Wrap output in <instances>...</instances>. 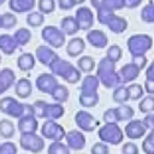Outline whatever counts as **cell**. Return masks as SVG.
<instances>
[{
    "label": "cell",
    "instance_id": "cell-1",
    "mask_svg": "<svg viewBox=\"0 0 154 154\" xmlns=\"http://www.w3.org/2000/svg\"><path fill=\"white\" fill-rule=\"evenodd\" d=\"M152 45V37L148 35H134L129 38V51L134 57H142Z\"/></svg>",
    "mask_w": 154,
    "mask_h": 154
},
{
    "label": "cell",
    "instance_id": "cell-2",
    "mask_svg": "<svg viewBox=\"0 0 154 154\" xmlns=\"http://www.w3.org/2000/svg\"><path fill=\"white\" fill-rule=\"evenodd\" d=\"M28 107V105H20L12 97H4L0 100V109L4 113L10 114L11 117H20L22 111H24Z\"/></svg>",
    "mask_w": 154,
    "mask_h": 154
},
{
    "label": "cell",
    "instance_id": "cell-3",
    "mask_svg": "<svg viewBox=\"0 0 154 154\" xmlns=\"http://www.w3.org/2000/svg\"><path fill=\"white\" fill-rule=\"evenodd\" d=\"M42 37L52 46L60 47L65 42V35L63 31H59L55 26H46L42 30Z\"/></svg>",
    "mask_w": 154,
    "mask_h": 154
},
{
    "label": "cell",
    "instance_id": "cell-4",
    "mask_svg": "<svg viewBox=\"0 0 154 154\" xmlns=\"http://www.w3.org/2000/svg\"><path fill=\"white\" fill-rule=\"evenodd\" d=\"M36 85L37 89L43 91V93H53V90L58 87L57 79L54 78V76L48 75V73H42L38 76L37 81H36Z\"/></svg>",
    "mask_w": 154,
    "mask_h": 154
},
{
    "label": "cell",
    "instance_id": "cell-5",
    "mask_svg": "<svg viewBox=\"0 0 154 154\" xmlns=\"http://www.w3.org/2000/svg\"><path fill=\"white\" fill-rule=\"evenodd\" d=\"M76 20L79 25V29L87 30L93 25V13L88 7H81L76 12Z\"/></svg>",
    "mask_w": 154,
    "mask_h": 154
},
{
    "label": "cell",
    "instance_id": "cell-6",
    "mask_svg": "<svg viewBox=\"0 0 154 154\" xmlns=\"http://www.w3.org/2000/svg\"><path fill=\"white\" fill-rule=\"evenodd\" d=\"M76 122H77V124H78L79 128H82V129H84L87 131L94 130V128L97 124L96 119L91 114H89L87 112H83V111H79L76 114Z\"/></svg>",
    "mask_w": 154,
    "mask_h": 154
},
{
    "label": "cell",
    "instance_id": "cell-7",
    "mask_svg": "<svg viewBox=\"0 0 154 154\" xmlns=\"http://www.w3.org/2000/svg\"><path fill=\"white\" fill-rule=\"evenodd\" d=\"M141 67L138 65L135 64H126L122 71L119 72V82H120V77H124L122 82H128V81H132L135 78H137V75L140 72Z\"/></svg>",
    "mask_w": 154,
    "mask_h": 154
},
{
    "label": "cell",
    "instance_id": "cell-8",
    "mask_svg": "<svg viewBox=\"0 0 154 154\" xmlns=\"http://www.w3.org/2000/svg\"><path fill=\"white\" fill-rule=\"evenodd\" d=\"M84 48H85V45H84L83 40L81 37H75L69 42L66 52L70 57H77L78 54H81L84 51Z\"/></svg>",
    "mask_w": 154,
    "mask_h": 154
},
{
    "label": "cell",
    "instance_id": "cell-9",
    "mask_svg": "<svg viewBox=\"0 0 154 154\" xmlns=\"http://www.w3.org/2000/svg\"><path fill=\"white\" fill-rule=\"evenodd\" d=\"M144 131H146V128L140 120H134L126 126V134L130 138H140L144 134Z\"/></svg>",
    "mask_w": 154,
    "mask_h": 154
},
{
    "label": "cell",
    "instance_id": "cell-10",
    "mask_svg": "<svg viewBox=\"0 0 154 154\" xmlns=\"http://www.w3.org/2000/svg\"><path fill=\"white\" fill-rule=\"evenodd\" d=\"M87 38L93 46H95L97 48H102L107 45V37L102 31L94 30V31H91L87 35Z\"/></svg>",
    "mask_w": 154,
    "mask_h": 154
},
{
    "label": "cell",
    "instance_id": "cell-11",
    "mask_svg": "<svg viewBox=\"0 0 154 154\" xmlns=\"http://www.w3.org/2000/svg\"><path fill=\"white\" fill-rule=\"evenodd\" d=\"M17 42L14 37H11L10 35H1L0 36V48L6 54H11L16 51Z\"/></svg>",
    "mask_w": 154,
    "mask_h": 154
},
{
    "label": "cell",
    "instance_id": "cell-12",
    "mask_svg": "<svg viewBox=\"0 0 154 154\" xmlns=\"http://www.w3.org/2000/svg\"><path fill=\"white\" fill-rule=\"evenodd\" d=\"M113 116H116V120H126L134 116V109L130 106L123 105L117 108H112Z\"/></svg>",
    "mask_w": 154,
    "mask_h": 154
},
{
    "label": "cell",
    "instance_id": "cell-13",
    "mask_svg": "<svg viewBox=\"0 0 154 154\" xmlns=\"http://www.w3.org/2000/svg\"><path fill=\"white\" fill-rule=\"evenodd\" d=\"M67 141L70 147H72L73 149H81L84 147V137L78 131H70L67 134Z\"/></svg>",
    "mask_w": 154,
    "mask_h": 154
},
{
    "label": "cell",
    "instance_id": "cell-14",
    "mask_svg": "<svg viewBox=\"0 0 154 154\" xmlns=\"http://www.w3.org/2000/svg\"><path fill=\"white\" fill-rule=\"evenodd\" d=\"M17 64H18V67H19L22 71H29V70H31V69L34 67V65H35V58H34V55L30 54V53H24V54H22V55L18 58Z\"/></svg>",
    "mask_w": 154,
    "mask_h": 154
},
{
    "label": "cell",
    "instance_id": "cell-15",
    "mask_svg": "<svg viewBox=\"0 0 154 154\" xmlns=\"http://www.w3.org/2000/svg\"><path fill=\"white\" fill-rule=\"evenodd\" d=\"M31 93V83L29 79H19L16 84V94L22 97L25 99L30 95Z\"/></svg>",
    "mask_w": 154,
    "mask_h": 154
},
{
    "label": "cell",
    "instance_id": "cell-16",
    "mask_svg": "<svg viewBox=\"0 0 154 154\" xmlns=\"http://www.w3.org/2000/svg\"><path fill=\"white\" fill-rule=\"evenodd\" d=\"M16 76L14 73L10 70V69H5L0 72V87H1V91L7 90L10 88V85L13 83Z\"/></svg>",
    "mask_w": 154,
    "mask_h": 154
},
{
    "label": "cell",
    "instance_id": "cell-17",
    "mask_svg": "<svg viewBox=\"0 0 154 154\" xmlns=\"http://www.w3.org/2000/svg\"><path fill=\"white\" fill-rule=\"evenodd\" d=\"M61 28L67 35L76 34L79 30V25L73 17H66L61 20Z\"/></svg>",
    "mask_w": 154,
    "mask_h": 154
},
{
    "label": "cell",
    "instance_id": "cell-18",
    "mask_svg": "<svg viewBox=\"0 0 154 154\" xmlns=\"http://www.w3.org/2000/svg\"><path fill=\"white\" fill-rule=\"evenodd\" d=\"M36 54H37L38 60L42 64H46V65H51V60L47 57H51V58H54V59L58 58V55H55L48 47H45V46H40L36 51Z\"/></svg>",
    "mask_w": 154,
    "mask_h": 154
},
{
    "label": "cell",
    "instance_id": "cell-19",
    "mask_svg": "<svg viewBox=\"0 0 154 154\" xmlns=\"http://www.w3.org/2000/svg\"><path fill=\"white\" fill-rule=\"evenodd\" d=\"M78 67L83 72H90L95 67V61L90 57H82L78 59Z\"/></svg>",
    "mask_w": 154,
    "mask_h": 154
},
{
    "label": "cell",
    "instance_id": "cell-20",
    "mask_svg": "<svg viewBox=\"0 0 154 154\" xmlns=\"http://www.w3.org/2000/svg\"><path fill=\"white\" fill-rule=\"evenodd\" d=\"M30 36H31V34H30V31L28 30V29H24V28H22L20 30H18L16 34H14V40H16V42L18 43V45H26L28 42H29V40H30Z\"/></svg>",
    "mask_w": 154,
    "mask_h": 154
},
{
    "label": "cell",
    "instance_id": "cell-21",
    "mask_svg": "<svg viewBox=\"0 0 154 154\" xmlns=\"http://www.w3.org/2000/svg\"><path fill=\"white\" fill-rule=\"evenodd\" d=\"M67 96H69V90L64 85H58L52 93V97H54L57 101L60 102H65L67 100Z\"/></svg>",
    "mask_w": 154,
    "mask_h": 154
},
{
    "label": "cell",
    "instance_id": "cell-22",
    "mask_svg": "<svg viewBox=\"0 0 154 154\" xmlns=\"http://www.w3.org/2000/svg\"><path fill=\"white\" fill-rule=\"evenodd\" d=\"M13 130H14L13 129V124L10 120L4 119V120L0 122V135L2 137H6V138L11 137L13 135Z\"/></svg>",
    "mask_w": 154,
    "mask_h": 154
},
{
    "label": "cell",
    "instance_id": "cell-23",
    "mask_svg": "<svg viewBox=\"0 0 154 154\" xmlns=\"http://www.w3.org/2000/svg\"><path fill=\"white\" fill-rule=\"evenodd\" d=\"M138 108H140V111L143 112V113H148V112L154 111V96H146V97L140 102Z\"/></svg>",
    "mask_w": 154,
    "mask_h": 154
},
{
    "label": "cell",
    "instance_id": "cell-24",
    "mask_svg": "<svg viewBox=\"0 0 154 154\" xmlns=\"http://www.w3.org/2000/svg\"><path fill=\"white\" fill-rule=\"evenodd\" d=\"M113 100L116 102H124L126 100H129V91H128V88H124V87H118L116 90H114V94H113Z\"/></svg>",
    "mask_w": 154,
    "mask_h": 154
},
{
    "label": "cell",
    "instance_id": "cell-25",
    "mask_svg": "<svg viewBox=\"0 0 154 154\" xmlns=\"http://www.w3.org/2000/svg\"><path fill=\"white\" fill-rule=\"evenodd\" d=\"M128 91H129V99L131 100H138L143 95V89L140 84H132L128 87Z\"/></svg>",
    "mask_w": 154,
    "mask_h": 154
},
{
    "label": "cell",
    "instance_id": "cell-26",
    "mask_svg": "<svg viewBox=\"0 0 154 154\" xmlns=\"http://www.w3.org/2000/svg\"><path fill=\"white\" fill-rule=\"evenodd\" d=\"M38 10L41 13H51L54 11V0H38Z\"/></svg>",
    "mask_w": 154,
    "mask_h": 154
},
{
    "label": "cell",
    "instance_id": "cell-27",
    "mask_svg": "<svg viewBox=\"0 0 154 154\" xmlns=\"http://www.w3.org/2000/svg\"><path fill=\"white\" fill-rule=\"evenodd\" d=\"M120 57H122V49L118 46L114 45V46H111L108 48V51H107V58L111 61L116 63V61H118L120 59Z\"/></svg>",
    "mask_w": 154,
    "mask_h": 154
},
{
    "label": "cell",
    "instance_id": "cell-28",
    "mask_svg": "<svg viewBox=\"0 0 154 154\" xmlns=\"http://www.w3.org/2000/svg\"><path fill=\"white\" fill-rule=\"evenodd\" d=\"M2 26L5 28H12L17 24V18L11 13H5L2 16Z\"/></svg>",
    "mask_w": 154,
    "mask_h": 154
},
{
    "label": "cell",
    "instance_id": "cell-29",
    "mask_svg": "<svg viewBox=\"0 0 154 154\" xmlns=\"http://www.w3.org/2000/svg\"><path fill=\"white\" fill-rule=\"evenodd\" d=\"M42 18H43V16H42L41 13L34 12V13H30V14L28 16L26 22H28V24L31 25V26H38V25H41L42 23L38 22V20H36V19H42Z\"/></svg>",
    "mask_w": 154,
    "mask_h": 154
},
{
    "label": "cell",
    "instance_id": "cell-30",
    "mask_svg": "<svg viewBox=\"0 0 154 154\" xmlns=\"http://www.w3.org/2000/svg\"><path fill=\"white\" fill-rule=\"evenodd\" d=\"M69 154L67 149L61 143H54L49 148V154Z\"/></svg>",
    "mask_w": 154,
    "mask_h": 154
},
{
    "label": "cell",
    "instance_id": "cell-31",
    "mask_svg": "<svg viewBox=\"0 0 154 154\" xmlns=\"http://www.w3.org/2000/svg\"><path fill=\"white\" fill-rule=\"evenodd\" d=\"M93 154H107L108 153V149L105 144H101V143H95V146L93 147L91 149Z\"/></svg>",
    "mask_w": 154,
    "mask_h": 154
},
{
    "label": "cell",
    "instance_id": "cell-32",
    "mask_svg": "<svg viewBox=\"0 0 154 154\" xmlns=\"http://www.w3.org/2000/svg\"><path fill=\"white\" fill-rule=\"evenodd\" d=\"M150 6H152V8L154 10V4L152 2L150 4ZM148 12V14H143L142 16V18H143V20L144 22H154V11H149L148 8H143V13H147Z\"/></svg>",
    "mask_w": 154,
    "mask_h": 154
},
{
    "label": "cell",
    "instance_id": "cell-33",
    "mask_svg": "<svg viewBox=\"0 0 154 154\" xmlns=\"http://www.w3.org/2000/svg\"><path fill=\"white\" fill-rule=\"evenodd\" d=\"M144 143H152V144L149 146V148L146 149L144 152L148 153V154H154V131L147 137V140L144 141ZM147 147H148V146H147ZM143 148H146V147H143Z\"/></svg>",
    "mask_w": 154,
    "mask_h": 154
},
{
    "label": "cell",
    "instance_id": "cell-34",
    "mask_svg": "<svg viewBox=\"0 0 154 154\" xmlns=\"http://www.w3.org/2000/svg\"><path fill=\"white\" fill-rule=\"evenodd\" d=\"M123 150L124 154H137V147L134 143H125Z\"/></svg>",
    "mask_w": 154,
    "mask_h": 154
},
{
    "label": "cell",
    "instance_id": "cell-35",
    "mask_svg": "<svg viewBox=\"0 0 154 154\" xmlns=\"http://www.w3.org/2000/svg\"><path fill=\"white\" fill-rule=\"evenodd\" d=\"M59 6H60V8L69 10L75 6V2H73V0H59Z\"/></svg>",
    "mask_w": 154,
    "mask_h": 154
},
{
    "label": "cell",
    "instance_id": "cell-36",
    "mask_svg": "<svg viewBox=\"0 0 154 154\" xmlns=\"http://www.w3.org/2000/svg\"><path fill=\"white\" fill-rule=\"evenodd\" d=\"M147 78H148V81H154V61H153V63L150 64V66L148 67Z\"/></svg>",
    "mask_w": 154,
    "mask_h": 154
},
{
    "label": "cell",
    "instance_id": "cell-37",
    "mask_svg": "<svg viewBox=\"0 0 154 154\" xmlns=\"http://www.w3.org/2000/svg\"><path fill=\"white\" fill-rule=\"evenodd\" d=\"M146 90L148 93L154 94V81H148L147 79V82H146Z\"/></svg>",
    "mask_w": 154,
    "mask_h": 154
},
{
    "label": "cell",
    "instance_id": "cell-38",
    "mask_svg": "<svg viewBox=\"0 0 154 154\" xmlns=\"http://www.w3.org/2000/svg\"><path fill=\"white\" fill-rule=\"evenodd\" d=\"M130 1H131V2H130V5H129L128 7H136L142 0H130Z\"/></svg>",
    "mask_w": 154,
    "mask_h": 154
},
{
    "label": "cell",
    "instance_id": "cell-39",
    "mask_svg": "<svg viewBox=\"0 0 154 154\" xmlns=\"http://www.w3.org/2000/svg\"><path fill=\"white\" fill-rule=\"evenodd\" d=\"M146 120H149V124L150 125H154V114L153 116H149L146 118ZM149 124H147V126H149Z\"/></svg>",
    "mask_w": 154,
    "mask_h": 154
},
{
    "label": "cell",
    "instance_id": "cell-40",
    "mask_svg": "<svg viewBox=\"0 0 154 154\" xmlns=\"http://www.w3.org/2000/svg\"><path fill=\"white\" fill-rule=\"evenodd\" d=\"M84 0H73V2H75V5H77V4H81V2H83Z\"/></svg>",
    "mask_w": 154,
    "mask_h": 154
},
{
    "label": "cell",
    "instance_id": "cell-41",
    "mask_svg": "<svg viewBox=\"0 0 154 154\" xmlns=\"http://www.w3.org/2000/svg\"><path fill=\"white\" fill-rule=\"evenodd\" d=\"M2 17H0V26H2V19H1Z\"/></svg>",
    "mask_w": 154,
    "mask_h": 154
},
{
    "label": "cell",
    "instance_id": "cell-42",
    "mask_svg": "<svg viewBox=\"0 0 154 154\" xmlns=\"http://www.w3.org/2000/svg\"><path fill=\"white\" fill-rule=\"evenodd\" d=\"M4 1H5V0H0V5H1V4L4 2Z\"/></svg>",
    "mask_w": 154,
    "mask_h": 154
}]
</instances>
